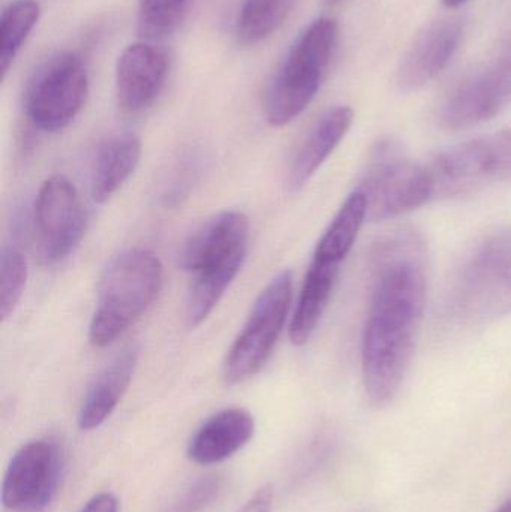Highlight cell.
Instances as JSON below:
<instances>
[{"mask_svg":"<svg viewBox=\"0 0 511 512\" xmlns=\"http://www.w3.org/2000/svg\"><path fill=\"white\" fill-rule=\"evenodd\" d=\"M372 291L362 340L363 384L372 405L398 396L428 294L425 243L413 231L384 237L372 252Z\"/></svg>","mask_w":511,"mask_h":512,"instance_id":"obj_1","label":"cell"},{"mask_svg":"<svg viewBox=\"0 0 511 512\" xmlns=\"http://www.w3.org/2000/svg\"><path fill=\"white\" fill-rule=\"evenodd\" d=\"M249 242V221L240 212H222L201 225L185 243L180 262L192 274L186 318L203 324L239 274Z\"/></svg>","mask_w":511,"mask_h":512,"instance_id":"obj_2","label":"cell"},{"mask_svg":"<svg viewBox=\"0 0 511 512\" xmlns=\"http://www.w3.org/2000/svg\"><path fill=\"white\" fill-rule=\"evenodd\" d=\"M164 283L161 259L144 249L125 252L102 274L89 339L96 348L113 343L152 306Z\"/></svg>","mask_w":511,"mask_h":512,"instance_id":"obj_3","label":"cell"},{"mask_svg":"<svg viewBox=\"0 0 511 512\" xmlns=\"http://www.w3.org/2000/svg\"><path fill=\"white\" fill-rule=\"evenodd\" d=\"M338 41V23L323 17L296 39L267 89L264 111L272 126H285L309 107L329 68Z\"/></svg>","mask_w":511,"mask_h":512,"instance_id":"obj_4","label":"cell"},{"mask_svg":"<svg viewBox=\"0 0 511 512\" xmlns=\"http://www.w3.org/2000/svg\"><path fill=\"white\" fill-rule=\"evenodd\" d=\"M359 189L368 201V219L387 221L435 200L428 165L405 155L393 138L377 141L369 153Z\"/></svg>","mask_w":511,"mask_h":512,"instance_id":"obj_5","label":"cell"},{"mask_svg":"<svg viewBox=\"0 0 511 512\" xmlns=\"http://www.w3.org/2000/svg\"><path fill=\"white\" fill-rule=\"evenodd\" d=\"M435 198L459 197L511 179V129L449 147L428 162Z\"/></svg>","mask_w":511,"mask_h":512,"instance_id":"obj_6","label":"cell"},{"mask_svg":"<svg viewBox=\"0 0 511 512\" xmlns=\"http://www.w3.org/2000/svg\"><path fill=\"white\" fill-rule=\"evenodd\" d=\"M511 105V41L453 86L438 111L447 131H462L500 116Z\"/></svg>","mask_w":511,"mask_h":512,"instance_id":"obj_7","label":"cell"},{"mask_svg":"<svg viewBox=\"0 0 511 512\" xmlns=\"http://www.w3.org/2000/svg\"><path fill=\"white\" fill-rule=\"evenodd\" d=\"M291 298L293 274L285 270L261 292L242 333L228 352L224 364L228 385L242 384L266 366L287 322Z\"/></svg>","mask_w":511,"mask_h":512,"instance_id":"obj_8","label":"cell"},{"mask_svg":"<svg viewBox=\"0 0 511 512\" xmlns=\"http://www.w3.org/2000/svg\"><path fill=\"white\" fill-rule=\"evenodd\" d=\"M89 95V75L80 56L60 53L48 59L27 84L24 110L42 132L65 129L83 110Z\"/></svg>","mask_w":511,"mask_h":512,"instance_id":"obj_9","label":"cell"},{"mask_svg":"<svg viewBox=\"0 0 511 512\" xmlns=\"http://www.w3.org/2000/svg\"><path fill=\"white\" fill-rule=\"evenodd\" d=\"M62 445L53 439L27 442L12 456L2 483V504L11 512H44L65 475Z\"/></svg>","mask_w":511,"mask_h":512,"instance_id":"obj_10","label":"cell"},{"mask_svg":"<svg viewBox=\"0 0 511 512\" xmlns=\"http://www.w3.org/2000/svg\"><path fill=\"white\" fill-rule=\"evenodd\" d=\"M33 221L42 261L54 264L77 248L86 231V210L77 189L66 177L53 176L41 186Z\"/></svg>","mask_w":511,"mask_h":512,"instance_id":"obj_11","label":"cell"},{"mask_svg":"<svg viewBox=\"0 0 511 512\" xmlns=\"http://www.w3.org/2000/svg\"><path fill=\"white\" fill-rule=\"evenodd\" d=\"M464 38L459 18H441L423 27L402 57L396 83L402 92H416L438 77L452 62Z\"/></svg>","mask_w":511,"mask_h":512,"instance_id":"obj_12","label":"cell"},{"mask_svg":"<svg viewBox=\"0 0 511 512\" xmlns=\"http://www.w3.org/2000/svg\"><path fill=\"white\" fill-rule=\"evenodd\" d=\"M167 56L144 42L129 45L117 60L116 89L120 107L140 113L153 104L167 78Z\"/></svg>","mask_w":511,"mask_h":512,"instance_id":"obj_13","label":"cell"},{"mask_svg":"<svg viewBox=\"0 0 511 512\" xmlns=\"http://www.w3.org/2000/svg\"><path fill=\"white\" fill-rule=\"evenodd\" d=\"M254 433V417L246 409H224L198 427L189 441L188 457L198 465H216L242 450Z\"/></svg>","mask_w":511,"mask_h":512,"instance_id":"obj_14","label":"cell"},{"mask_svg":"<svg viewBox=\"0 0 511 512\" xmlns=\"http://www.w3.org/2000/svg\"><path fill=\"white\" fill-rule=\"evenodd\" d=\"M511 279V228L486 237L461 268L455 307L464 306L483 292Z\"/></svg>","mask_w":511,"mask_h":512,"instance_id":"obj_15","label":"cell"},{"mask_svg":"<svg viewBox=\"0 0 511 512\" xmlns=\"http://www.w3.org/2000/svg\"><path fill=\"white\" fill-rule=\"evenodd\" d=\"M353 120L354 111L347 105L332 108L320 117L291 164L288 186L293 191L303 188L320 170L350 131Z\"/></svg>","mask_w":511,"mask_h":512,"instance_id":"obj_16","label":"cell"},{"mask_svg":"<svg viewBox=\"0 0 511 512\" xmlns=\"http://www.w3.org/2000/svg\"><path fill=\"white\" fill-rule=\"evenodd\" d=\"M137 363L138 349L131 348L96 376L78 411L77 423L81 430L98 429L111 417L128 391Z\"/></svg>","mask_w":511,"mask_h":512,"instance_id":"obj_17","label":"cell"},{"mask_svg":"<svg viewBox=\"0 0 511 512\" xmlns=\"http://www.w3.org/2000/svg\"><path fill=\"white\" fill-rule=\"evenodd\" d=\"M341 265L312 258L290 324L293 345L309 342L329 306Z\"/></svg>","mask_w":511,"mask_h":512,"instance_id":"obj_18","label":"cell"},{"mask_svg":"<svg viewBox=\"0 0 511 512\" xmlns=\"http://www.w3.org/2000/svg\"><path fill=\"white\" fill-rule=\"evenodd\" d=\"M141 158L140 138L132 134L119 135L105 141L96 153L92 177V197L104 204L125 185Z\"/></svg>","mask_w":511,"mask_h":512,"instance_id":"obj_19","label":"cell"},{"mask_svg":"<svg viewBox=\"0 0 511 512\" xmlns=\"http://www.w3.org/2000/svg\"><path fill=\"white\" fill-rule=\"evenodd\" d=\"M366 219L368 201L359 189H354L321 236L314 259L341 265L353 249Z\"/></svg>","mask_w":511,"mask_h":512,"instance_id":"obj_20","label":"cell"},{"mask_svg":"<svg viewBox=\"0 0 511 512\" xmlns=\"http://www.w3.org/2000/svg\"><path fill=\"white\" fill-rule=\"evenodd\" d=\"M296 0H245L236 21L240 44L255 45L272 36L290 17Z\"/></svg>","mask_w":511,"mask_h":512,"instance_id":"obj_21","label":"cell"},{"mask_svg":"<svg viewBox=\"0 0 511 512\" xmlns=\"http://www.w3.org/2000/svg\"><path fill=\"white\" fill-rule=\"evenodd\" d=\"M39 5L35 0H15L2 14L0 24V69L5 78L24 41L39 20Z\"/></svg>","mask_w":511,"mask_h":512,"instance_id":"obj_22","label":"cell"},{"mask_svg":"<svg viewBox=\"0 0 511 512\" xmlns=\"http://www.w3.org/2000/svg\"><path fill=\"white\" fill-rule=\"evenodd\" d=\"M192 2L194 0H140L138 32L150 41L171 35L188 14Z\"/></svg>","mask_w":511,"mask_h":512,"instance_id":"obj_23","label":"cell"},{"mask_svg":"<svg viewBox=\"0 0 511 512\" xmlns=\"http://www.w3.org/2000/svg\"><path fill=\"white\" fill-rule=\"evenodd\" d=\"M27 280V261L18 249L5 248L0 261V315L3 321L14 313L23 297Z\"/></svg>","mask_w":511,"mask_h":512,"instance_id":"obj_24","label":"cell"},{"mask_svg":"<svg viewBox=\"0 0 511 512\" xmlns=\"http://www.w3.org/2000/svg\"><path fill=\"white\" fill-rule=\"evenodd\" d=\"M222 489V478L210 474L189 484L165 512H203L213 504Z\"/></svg>","mask_w":511,"mask_h":512,"instance_id":"obj_25","label":"cell"},{"mask_svg":"<svg viewBox=\"0 0 511 512\" xmlns=\"http://www.w3.org/2000/svg\"><path fill=\"white\" fill-rule=\"evenodd\" d=\"M458 312L464 315V318L480 319V321L509 315L511 313V279L489 289L467 306L458 309Z\"/></svg>","mask_w":511,"mask_h":512,"instance_id":"obj_26","label":"cell"},{"mask_svg":"<svg viewBox=\"0 0 511 512\" xmlns=\"http://www.w3.org/2000/svg\"><path fill=\"white\" fill-rule=\"evenodd\" d=\"M273 498H275V492L272 484H264L237 512H272Z\"/></svg>","mask_w":511,"mask_h":512,"instance_id":"obj_27","label":"cell"},{"mask_svg":"<svg viewBox=\"0 0 511 512\" xmlns=\"http://www.w3.org/2000/svg\"><path fill=\"white\" fill-rule=\"evenodd\" d=\"M80 512H119V501L113 493H99Z\"/></svg>","mask_w":511,"mask_h":512,"instance_id":"obj_28","label":"cell"},{"mask_svg":"<svg viewBox=\"0 0 511 512\" xmlns=\"http://www.w3.org/2000/svg\"><path fill=\"white\" fill-rule=\"evenodd\" d=\"M444 5L447 8H459V6L465 5V3L471 2V0H443Z\"/></svg>","mask_w":511,"mask_h":512,"instance_id":"obj_29","label":"cell"},{"mask_svg":"<svg viewBox=\"0 0 511 512\" xmlns=\"http://www.w3.org/2000/svg\"><path fill=\"white\" fill-rule=\"evenodd\" d=\"M495 512H511V499H509L506 504L501 505V507Z\"/></svg>","mask_w":511,"mask_h":512,"instance_id":"obj_30","label":"cell"},{"mask_svg":"<svg viewBox=\"0 0 511 512\" xmlns=\"http://www.w3.org/2000/svg\"><path fill=\"white\" fill-rule=\"evenodd\" d=\"M324 2L329 3V5H336V3L341 2V0H324Z\"/></svg>","mask_w":511,"mask_h":512,"instance_id":"obj_31","label":"cell"}]
</instances>
